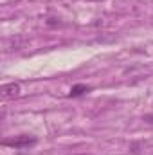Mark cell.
Returning a JSON list of instances; mask_svg holds the SVG:
<instances>
[{"instance_id": "obj_2", "label": "cell", "mask_w": 153, "mask_h": 155, "mask_svg": "<svg viewBox=\"0 0 153 155\" xmlns=\"http://www.w3.org/2000/svg\"><path fill=\"white\" fill-rule=\"evenodd\" d=\"M20 90H22L20 83H15V81H13V83H5V85H2V88H0L4 99H11V97L20 96Z\"/></svg>"}, {"instance_id": "obj_4", "label": "cell", "mask_w": 153, "mask_h": 155, "mask_svg": "<svg viewBox=\"0 0 153 155\" xmlns=\"http://www.w3.org/2000/svg\"><path fill=\"white\" fill-rule=\"evenodd\" d=\"M90 2H101V0H90Z\"/></svg>"}, {"instance_id": "obj_1", "label": "cell", "mask_w": 153, "mask_h": 155, "mask_svg": "<svg viewBox=\"0 0 153 155\" xmlns=\"http://www.w3.org/2000/svg\"><path fill=\"white\" fill-rule=\"evenodd\" d=\"M38 139L31 134H22V135H15V137H9V139H4L2 144L7 146V148H13V150H29L33 146H36Z\"/></svg>"}, {"instance_id": "obj_3", "label": "cell", "mask_w": 153, "mask_h": 155, "mask_svg": "<svg viewBox=\"0 0 153 155\" xmlns=\"http://www.w3.org/2000/svg\"><path fill=\"white\" fill-rule=\"evenodd\" d=\"M85 92H90V87H86V85H74V87L70 88L69 97H79V96H83Z\"/></svg>"}]
</instances>
